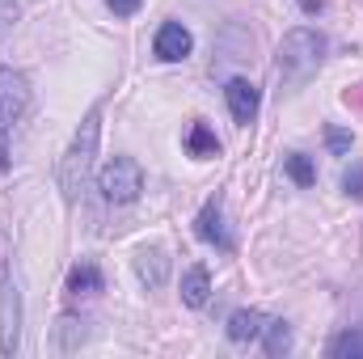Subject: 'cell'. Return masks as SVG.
Here are the masks:
<instances>
[{"mask_svg":"<svg viewBox=\"0 0 363 359\" xmlns=\"http://www.w3.org/2000/svg\"><path fill=\"white\" fill-rule=\"evenodd\" d=\"M97 136H101V110H89L85 123L77 127V136H72L64 161H60V190H64L68 203H77L81 190H85V182H89L93 157H97Z\"/></svg>","mask_w":363,"mask_h":359,"instance_id":"obj_1","label":"cell"},{"mask_svg":"<svg viewBox=\"0 0 363 359\" xmlns=\"http://www.w3.org/2000/svg\"><path fill=\"white\" fill-rule=\"evenodd\" d=\"M274 60H279V72H283L287 85H304V81L321 68V60H325V34L300 26V30H291V34L279 43V55H274Z\"/></svg>","mask_w":363,"mask_h":359,"instance_id":"obj_2","label":"cell"},{"mask_svg":"<svg viewBox=\"0 0 363 359\" xmlns=\"http://www.w3.org/2000/svg\"><path fill=\"white\" fill-rule=\"evenodd\" d=\"M97 190L106 194V203H131V199H140V190H144V170H140V161H131V157H110V161L101 165V174H97Z\"/></svg>","mask_w":363,"mask_h":359,"instance_id":"obj_3","label":"cell"},{"mask_svg":"<svg viewBox=\"0 0 363 359\" xmlns=\"http://www.w3.org/2000/svg\"><path fill=\"white\" fill-rule=\"evenodd\" d=\"M21 343V296L17 283L4 275L0 279V355H13Z\"/></svg>","mask_w":363,"mask_h":359,"instance_id":"obj_4","label":"cell"},{"mask_svg":"<svg viewBox=\"0 0 363 359\" xmlns=\"http://www.w3.org/2000/svg\"><path fill=\"white\" fill-rule=\"evenodd\" d=\"M26 106H30V85H26V77L13 72V68H0V136L26 114Z\"/></svg>","mask_w":363,"mask_h":359,"instance_id":"obj_5","label":"cell"},{"mask_svg":"<svg viewBox=\"0 0 363 359\" xmlns=\"http://www.w3.org/2000/svg\"><path fill=\"white\" fill-rule=\"evenodd\" d=\"M152 51H157V60H165V64L186 60V55H190V30H186L182 21H165V26L157 30V43H152Z\"/></svg>","mask_w":363,"mask_h":359,"instance_id":"obj_6","label":"cell"},{"mask_svg":"<svg viewBox=\"0 0 363 359\" xmlns=\"http://www.w3.org/2000/svg\"><path fill=\"white\" fill-rule=\"evenodd\" d=\"M194 233H199V241H207V245H216V250H233V237H228V228H224V211H220L216 199L199 211Z\"/></svg>","mask_w":363,"mask_h":359,"instance_id":"obj_7","label":"cell"},{"mask_svg":"<svg viewBox=\"0 0 363 359\" xmlns=\"http://www.w3.org/2000/svg\"><path fill=\"white\" fill-rule=\"evenodd\" d=\"M224 97H228V110H233V118L241 123V127H250L254 118H258V89L250 85V81H228L224 85Z\"/></svg>","mask_w":363,"mask_h":359,"instance_id":"obj_8","label":"cell"},{"mask_svg":"<svg viewBox=\"0 0 363 359\" xmlns=\"http://www.w3.org/2000/svg\"><path fill=\"white\" fill-rule=\"evenodd\" d=\"M262 330H267V317L258 309H237L228 317V338L233 343H254V338H262Z\"/></svg>","mask_w":363,"mask_h":359,"instance_id":"obj_9","label":"cell"},{"mask_svg":"<svg viewBox=\"0 0 363 359\" xmlns=\"http://www.w3.org/2000/svg\"><path fill=\"white\" fill-rule=\"evenodd\" d=\"M207 296H211V275H207V267H190L182 275V300L190 309H203Z\"/></svg>","mask_w":363,"mask_h":359,"instance_id":"obj_10","label":"cell"},{"mask_svg":"<svg viewBox=\"0 0 363 359\" xmlns=\"http://www.w3.org/2000/svg\"><path fill=\"white\" fill-rule=\"evenodd\" d=\"M186 153H190L194 161H211V157H220V140H216V131H211L207 123H194V127L186 131Z\"/></svg>","mask_w":363,"mask_h":359,"instance_id":"obj_11","label":"cell"},{"mask_svg":"<svg viewBox=\"0 0 363 359\" xmlns=\"http://www.w3.org/2000/svg\"><path fill=\"white\" fill-rule=\"evenodd\" d=\"M101 283H106V279H101V270L93 267V263H77L72 275H68V292H72V296H97Z\"/></svg>","mask_w":363,"mask_h":359,"instance_id":"obj_12","label":"cell"},{"mask_svg":"<svg viewBox=\"0 0 363 359\" xmlns=\"http://www.w3.org/2000/svg\"><path fill=\"white\" fill-rule=\"evenodd\" d=\"M135 270H140V279H144L148 287H161L165 275H169V258H165L161 250H144V254L135 258Z\"/></svg>","mask_w":363,"mask_h":359,"instance_id":"obj_13","label":"cell"},{"mask_svg":"<svg viewBox=\"0 0 363 359\" xmlns=\"http://www.w3.org/2000/svg\"><path fill=\"white\" fill-rule=\"evenodd\" d=\"M262 334H267V343H262V347H267V355H271V359H279V355H287V351H291V326H287V321H267V330H262Z\"/></svg>","mask_w":363,"mask_h":359,"instance_id":"obj_14","label":"cell"},{"mask_svg":"<svg viewBox=\"0 0 363 359\" xmlns=\"http://www.w3.org/2000/svg\"><path fill=\"white\" fill-rule=\"evenodd\" d=\"M283 170H287V178L296 182V186H313V182H317V165H313V157H304V153H291V157L283 161Z\"/></svg>","mask_w":363,"mask_h":359,"instance_id":"obj_15","label":"cell"},{"mask_svg":"<svg viewBox=\"0 0 363 359\" xmlns=\"http://www.w3.org/2000/svg\"><path fill=\"white\" fill-rule=\"evenodd\" d=\"M325 351H330L334 359H363V330H347V334H338Z\"/></svg>","mask_w":363,"mask_h":359,"instance_id":"obj_16","label":"cell"},{"mask_svg":"<svg viewBox=\"0 0 363 359\" xmlns=\"http://www.w3.org/2000/svg\"><path fill=\"white\" fill-rule=\"evenodd\" d=\"M351 144H355V136H351V131H342V127H325V148H330L334 157H347V153H351Z\"/></svg>","mask_w":363,"mask_h":359,"instance_id":"obj_17","label":"cell"},{"mask_svg":"<svg viewBox=\"0 0 363 359\" xmlns=\"http://www.w3.org/2000/svg\"><path fill=\"white\" fill-rule=\"evenodd\" d=\"M342 190H347L351 199H363V165H351V170L342 174Z\"/></svg>","mask_w":363,"mask_h":359,"instance_id":"obj_18","label":"cell"},{"mask_svg":"<svg viewBox=\"0 0 363 359\" xmlns=\"http://www.w3.org/2000/svg\"><path fill=\"white\" fill-rule=\"evenodd\" d=\"M106 4H110V13H114V17H131V13H140V4H144V0H106Z\"/></svg>","mask_w":363,"mask_h":359,"instance_id":"obj_19","label":"cell"}]
</instances>
